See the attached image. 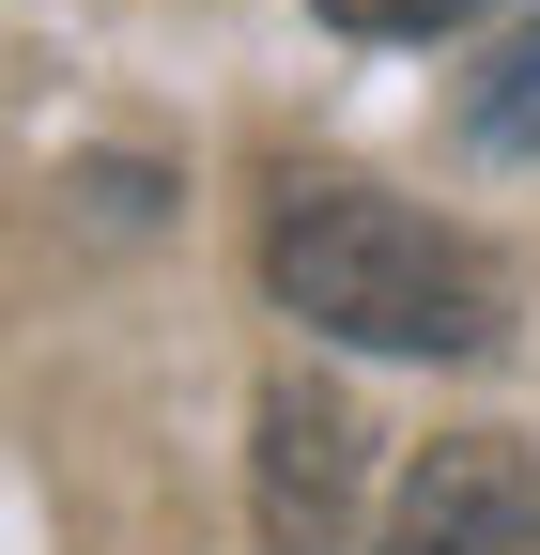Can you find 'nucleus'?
<instances>
[{
  "label": "nucleus",
  "mask_w": 540,
  "mask_h": 555,
  "mask_svg": "<svg viewBox=\"0 0 540 555\" xmlns=\"http://www.w3.org/2000/svg\"><path fill=\"white\" fill-rule=\"evenodd\" d=\"M371 555H540V463L510 433H433L401 463Z\"/></svg>",
  "instance_id": "nucleus-3"
},
{
  "label": "nucleus",
  "mask_w": 540,
  "mask_h": 555,
  "mask_svg": "<svg viewBox=\"0 0 540 555\" xmlns=\"http://www.w3.org/2000/svg\"><path fill=\"white\" fill-rule=\"evenodd\" d=\"M262 278H279V309L309 339H356V356H494L510 339L494 247L417 217V201H386V185H279Z\"/></svg>",
  "instance_id": "nucleus-1"
},
{
  "label": "nucleus",
  "mask_w": 540,
  "mask_h": 555,
  "mask_svg": "<svg viewBox=\"0 0 540 555\" xmlns=\"http://www.w3.org/2000/svg\"><path fill=\"white\" fill-rule=\"evenodd\" d=\"M356 494H371L356 401L309 386V371H279L262 416H247V525H262V555H340L356 540Z\"/></svg>",
  "instance_id": "nucleus-2"
},
{
  "label": "nucleus",
  "mask_w": 540,
  "mask_h": 555,
  "mask_svg": "<svg viewBox=\"0 0 540 555\" xmlns=\"http://www.w3.org/2000/svg\"><path fill=\"white\" fill-rule=\"evenodd\" d=\"M324 31H356V47H433L448 16H479V0H309Z\"/></svg>",
  "instance_id": "nucleus-5"
},
{
  "label": "nucleus",
  "mask_w": 540,
  "mask_h": 555,
  "mask_svg": "<svg viewBox=\"0 0 540 555\" xmlns=\"http://www.w3.org/2000/svg\"><path fill=\"white\" fill-rule=\"evenodd\" d=\"M463 124H479L494 155H540V16L494 47V78H479V108H463Z\"/></svg>",
  "instance_id": "nucleus-4"
}]
</instances>
